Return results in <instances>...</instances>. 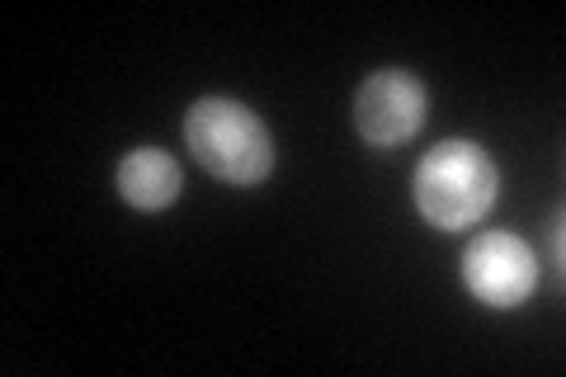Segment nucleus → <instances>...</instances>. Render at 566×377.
I'll return each mask as SVG.
<instances>
[{"label": "nucleus", "mask_w": 566, "mask_h": 377, "mask_svg": "<svg viewBox=\"0 0 566 377\" xmlns=\"http://www.w3.org/2000/svg\"><path fill=\"white\" fill-rule=\"evenodd\" d=\"M501 175L476 142H439L416 166V208L430 227L463 231L486 218Z\"/></svg>", "instance_id": "f03ea898"}, {"label": "nucleus", "mask_w": 566, "mask_h": 377, "mask_svg": "<svg viewBox=\"0 0 566 377\" xmlns=\"http://www.w3.org/2000/svg\"><path fill=\"white\" fill-rule=\"evenodd\" d=\"M118 193L133 208H166L180 199V166L161 147H137L118 160Z\"/></svg>", "instance_id": "39448f33"}, {"label": "nucleus", "mask_w": 566, "mask_h": 377, "mask_svg": "<svg viewBox=\"0 0 566 377\" xmlns=\"http://www.w3.org/2000/svg\"><path fill=\"white\" fill-rule=\"evenodd\" d=\"M185 142L199 166L227 185H260L274 170V137L241 100L208 95L185 114Z\"/></svg>", "instance_id": "f257e3e1"}, {"label": "nucleus", "mask_w": 566, "mask_h": 377, "mask_svg": "<svg viewBox=\"0 0 566 377\" xmlns=\"http://www.w3.org/2000/svg\"><path fill=\"white\" fill-rule=\"evenodd\" d=\"M463 283L486 307H520L538 289V255L524 237L510 231H486L463 250Z\"/></svg>", "instance_id": "7ed1b4c3"}, {"label": "nucleus", "mask_w": 566, "mask_h": 377, "mask_svg": "<svg viewBox=\"0 0 566 377\" xmlns=\"http://www.w3.org/2000/svg\"><path fill=\"white\" fill-rule=\"evenodd\" d=\"M424 109H430V90L411 71H374L354 95V123L368 147H401L420 133Z\"/></svg>", "instance_id": "20e7f679"}]
</instances>
